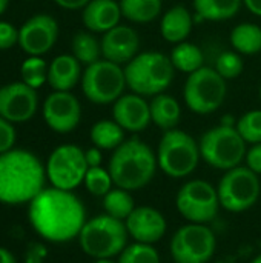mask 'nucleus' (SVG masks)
Wrapping results in <instances>:
<instances>
[{"label": "nucleus", "instance_id": "nucleus-25", "mask_svg": "<svg viewBox=\"0 0 261 263\" xmlns=\"http://www.w3.org/2000/svg\"><path fill=\"white\" fill-rule=\"evenodd\" d=\"M234 51L242 55H255L261 52V28L255 23H240L232 28L229 35Z\"/></svg>", "mask_w": 261, "mask_h": 263}, {"label": "nucleus", "instance_id": "nucleus-6", "mask_svg": "<svg viewBox=\"0 0 261 263\" xmlns=\"http://www.w3.org/2000/svg\"><path fill=\"white\" fill-rule=\"evenodd\" d=\"M155 154L158 168L172 179H183L192 174L202 159L198 142L178 128L163 133Z\"/></svg>", "mask_w": 261, "mask_h": 263}, {"label": "nucleus", "instance_id": "nucleus-15", "mask_svg": "<svg viewBox=\"0 0 261 263\" xmlns=\"http://www.w3.org/2000/svg\"><path fill=\"white\" fill-rule=\"evenodd\" d=\"M58 37V23L49 14L28 18L18 29V45L28 55L42 57L52 49Z\"/></svg>", "mask_w": 261, "mask_h": 263}, {"label": "nucleus", "instance_id": "nucleus-40", "mask_svg": "<svg viewBox=\"0 0 261 263\" xmlns=\"http://www.w3.org/2000/svg\"><path fill=\"white\" fill-rule=\"evenodd\" d=\"M85 159H86V163H88L89 168L102 166V160H103L102 149L97 148V146H92V148L86 149V151H85Z\"/></svg>", "mask_w": 261, "mask_h": 263}, {"label": "nucleus", "instance_id": "nucleus-16", "mask_svg": "<svg viewBox=\"0 0 261 263\" xmlns=\"http://www.w3.org/2000/svg\"><path fill=\"white\" fill-rule=\"evenodd\" d=\"M38 106L37 89L25 82L0 86V116L11 123H23L34 117Z\"/></svg>", "mask_w": 261, "mask_h": 263}, {"label": "nucleus", "instance_id": "nucleus-44", "mask_svg": "<svg viewBox=\"0 0 261 263\" xmlns=\"http://www.w3.org/2000/svg\"><path fill=\"white\" fill-rule=\"evenodd\" d=\"M8 5H9V0H0V15L6 11Z\"/></svg>", "mask_w": 261, "mask_h": 263}, {"label": "nucleus", "instance_id": "nucleus-2", "mask_svg": "<svg viewBox=\"0 0 261 263\" xmlns=\"http://www.w3.org/2000/svg\"><path fill=\"white\" fill-rule=\"evenodd\" d=\"M46 168L40 159L26 149H11L0 154V203H31L43 190Z\"/></svg>", "mask_w": 261, "mask_h": 263}, {"label": "nucleus", "instance_id": "nucleus-32", "mask_svg": "<svg viewBox=\"0 0 261 263\" xmlns=\"http://www.w3.org/2000/svg\"><path fill=\"white\" fill-rule=\"evenodd\" d=\"M235 128L246 143H261V109H251L245 112L237 120Z\"/></svg>", "mask_w": 261, "mask_h": 263}, {"label": "nucleus", "instance_id": "nucleus-20", "mask_svg": "<svg viewBox=\"0 0 261 263\" xmlns=\"http://www.w3.org/2000/svg\"><path fill=\"white\" fill-rule=\"evenodd\" d=\"M122 17L118 0H91L82 9L83 25L94 34H105L115 28Z\"/></svg>", "mask_w": 261, "mask_h": 263}, {"label": "nucleus", "instance_id": "nucleus-39", "mask_svg": "<svg viewBox=\"0 0 261 263\" xmlns=\"http://www.w3.org/2000/svg\"><path fill=\"white\" fill-rule=\"evenodd\" d=\"M245 160L249 170H252L255 174L261 176V143H255L248 149Z\"/></svg>", "mask_w": 261, "mask_h": 263}, {"label": "nucleus", "instance_id": "nucleus-1", "mask_svg": "<svg viewBox=\"0 0 261 263\" xmlns=\"http://www.w3.org/2000/svg\"><path fill=\"white\" fill-rule=\"evenodd\" d=\"M28 217L31 227L43 240L65 243L78 237L86 223V210L72 191L51 186L32 199Z\"/></svg>", "mask_w": 261, "mask_h": 263}, {"label": "nucleus", "instance_id": "nucleus-11", "mask_svg": "<svg viewBox=\"0 0 261 263\" xmlns=\"http://www.w3.org/2000/svg\"><path fill=\"white\" fill-rule=\"evenodd\" d=\"M175 206L183 219L189 223H203L212 222L220 205L218 191L209 182L195 179L186 182L175 196Z\"/></svg>", "mask_w": 261, "mask_h": 263}, {"label": "nucleus", "instance_id": "nucleus-45", "mask_svg": "<svg viewBox=\"0 0 261 263\" xmlns=\"http://www.w3.org/2000/svg\"><path fill=\"white\" fill-rule=\"evenodd\" d=\"M92 263H118V262H114L112 259H95Z\"/></svg>", "mask_w": 261, "mask_h": 263}, {"label": "nucleus", "instance_id": "nucleus-27", "mask_svg": "<svg viewBox=\"0 0 261 263\" xmlns=\"http://www.w3.org/2000/svg\"><path fill=\"white\" fill-rule=\"evenodd\" d=\"M169 59L175 68V71L192 74L205 66V55L203 51L191 42H182L174 46V49L169 54Z\"/></svg>", "mask_w": 261, "mask_h": 263}, {"label": "nucleus", "instance_id": "nucleus-13", "mask_svg": "<svg viewBox=\"0 0 261 263\" xmlns=\"http://www.w3.org/2000/svg\"><path fill=\"white\" fill-rule=\"evenodd\" d=\"M45 168L46 179L54 188L72 191L83 183L89 166L85 159V151L77 145L66 143L51 153Z\"/></svg>", "mask_w": 261, "mask_h": 263}, {"label": "nucleus", "instance_id": "nucleus-35", "mask_svg": "<svg viewBox=\"0 0 261 263\" xmlns=\"http://www.w3.org/2000/svg\"><path fill=\"white\" fill-rule=\"evenodd\" d=\"M243 69H245V62L242 59V54H238L237 51H225L215 60V71L225 80H232L240 77Z\"/></svg>", "mask_w": 261, "mask_h": 263}, {"label": "nucleus", "instance_id": "nucleus-4", "mask_svg": "<svg viewBox=\"0 0 261 263\" xmlns=\"http://www.w3.org/2000/svg\"><path fill=\"white\" fill-rule=\"evenodd\" d=\"M123 68L131 92L143 97H154L165 92L171 86L175 72L169 55L158 51L138 52Z\"/></svg>", "mask_w": 261, "mask_h": 263}, {"label": "nucleus", "instance_id": "nucleus-31", "mask_svg": "<svg viewBox=\"0 0 261 263\" xmlns=\"http://www.w3.org/2000/svg\"><path fill=\"white\" fill-rule=\"evenodd\" d=\"M48 68L49 66L42 57L29 55L20 66L22 82L34 89H38L45 85V82H48Z\"/></svg>", "mask_w": 261, "mask_h": 263}, {"label": "nucleus", "instance_id": "nucleus-28", "mask_svg": "<svg viewBox=\"0 0 261 263\" xmlns=\"http://www.w3.org/2000/svg\"><path fill=\"white\" fill-rule=\"evenodd\" d=\"M122 15L132 23L154 22L163 8V0H118Z\"/></svg>", "mask_w": 261, "mask_h": 263}, {"label": "nucleus", "instance_id": "nucleus-48", "mask_svg": "<svg viewBox=\"0 0 261 263\" xmlns=\"http://www.w3.org/2000/svg\"><path fill=\"white\" fill-rule=\"evenodd\" d=\"M26 2H28V0H26Z\"/></svg>", "mask_w": 261, "mask_h": 263}, {"label": "nucleus", "instance_id": "nucleus-30", "mask_svg": "<svg viewBox=\"0 0 261 263\" xmlns=\"http://www.w3.org/2000/svg\"><path fill=\"white\" fill-rule=\"evenodd\" d=\"M103 210L105 214L125 222L135 210V202L134 197L131 196V191H126L118 186L112 188L103 197Z\"/></svg>", "mask_w": 261, "mask_h": 263}, {"label": "nucleus", "instance_id": "nucleus-26", "mask_svg": "<svg viewBox=\"0 0 261 263\" xmlns=\"http://www.w3.org/2000/svg\"><path fill=\"white\" fill-rule=\"evenodd\" d=\"M125 133L126 131L114 119L98 120L91 128V142L102 151H114L126 140Z\"/></svg>", "mask_w": 261, "mask_h": 263}, {"label": "nucleus", "instance_id": "nucleus-37", "mask_svg": "<svg viewBox=\"0 0 261 263\" xmlns=\"http://www.w3.org/2000/svg\"><path fill=\"white\" fill-rule=\"evenodd\" d=\"M18 43V29L9 22H0V51H6Z\"/></svg>", "mask_w": 261, "mask_h": 263}, {"label": "nucleus", "instance_id": "nucleus-41", "mask_svg": "<svg viewBox=\"0 0 261 263\" xmlns=\"http://www.w3.org/2000/svg\"><path fill=\"white\" fill-rule=\"evenodd\" d=\"M89 2H91V0H54V3H57L60 8L69 9V11L83 9Z\"/></svg>", "mask_w": 261, "mask_h": 263}, {"label": "nucleus", "instance_id": "nucleus-10", "mask_svg": "<svg viewBox=\"0 0 261 263\" xmlns=\"http://www.w3.org/2000/svg\"><path fill=\"white\" fill-rule=\"evenodd\" d=\"M220 205L229 213H243L252 208L261 194L258 174L248 166H235L225 173L218 186Z\"/></svg>", "mask_w": 261, "mask_h": 263}, {"label": "nucleus", "instance_id": "nucleus-36", "mask_svg": "<svg viewBox=\"0 0 261 263\" xmlns=\"http://www.w3.org/2000/svg\"><path fill=\"white\" fill-rule=\"evenodd\" d=\"M15 143V128L14 125L0 116V154L8 153Z\"/></svg>", "mask_w": 261, "mask_h": 263}, {"label": "nucleus", "instance_id": "nucleus-3", "mask_svg": "<svg viewBox=\"0 0 261 263\" xmlns=\"http://www.w3.org/2000/svg\"><path fill=\"white\" fill-rule=\"evenodd\" d=\"M157 168V154L137 137L125 140L114 149L108 165L114 185L126 191L145 188L154 179Z\"/></svg>", "mask_w": 261, "mask_h": 263}, {"label": "nucleus", "instance_id": "nucleus-17", "mask_svg": "<svg viewBox=\"0 0 261 263\" xmlns=\"http://www.w3.org/2000/svg\"><path fill=\"white\" fill-rule=\"evenodd\" d=\"M102 57L125 66L140 52V37L132 26L117 25L100 39Z\"/></svg>", "mask_w": 261, "mask_h": 263}, {"label": "nucleus", "instance_id": "nucleus-19", "mask_svg": "<svg viewBox=\"0 0 261 263\" xmlns=\"http://www.w3.org/2000/svg\"><path fill=\"white\" fill-rule=\"evenodd\" d=\"M112 119L128 133H142L152 123L149 102L135 92L123 94L112 105Z\"/></svg>", "mask_w": 261, "mask_h": 263}, {"label": "nucleus", "instance_id": "nucleus-7", "mask_svg": "<svg viewBox=\"0 0 261 263\" xmlns=\"http://www.w3.org/2000/svg\"><path fill=\"white\" fill-rule=\"evenodd\" d=\"M246 142L235 126L218 125L206 133L198 140L202 159L212 168L229 171L240 166L246 157Z\"/></svg>", "mask_w": 261, "mask_h": 263}, {"label": "nucleus", "instance_id": "nucleus-42", "mask_svg": "<svg viewBox=\"0 0 261 263\" xmlns=\"http://www.w3.org/2000/svg\"><path fill=\"white\" fill-rule=\"evenodd\" d=\"M243 5L251 14L261 17V0H243Z\"/></svg>", "mask_w": 261, "mask_h": 263}, {"label": "nucleus", "instance_id": "nucleus-22", "mask_svg": "<svg viewBox=\"0 0 261 263\" xmlns=\"http://www.w3.org/2000/svg\"><path fill=\"white\" fill-rule=\"evenodd\" d=\"M194 26V17L189 9L183 5H175L169 8L160 23L162 37L169 43H182L188 39Z\"/></svg>", "mask_w": 261, "mask_h": 263}, {"label": "nucleus", "instance_id": "nucleus-34", "mask_svg": "<svg viewBox=\"0 0 261 263\" xmlns=\"http://www.w3.org/2000/svg\"><path fill=\"white\" fill-rule=\"evenodd\" d=\"M118 263H160V254L154 245L135 242L120 253Z\"/></svg>", "mask_w": 261, "mask_h": 263}, {"label": "nucleus", "instance_id": "nucleus-33", "mask_svg": "<svg viewBox=\"0 0 261 263\" xmlns=\"http://www.w3.org/2000/svg\"><path fill=\"white\" fill-rule=\"evenodd\" d=\"M83 183L86 190L92 196H97V197H105L112 190V185H114L109 171L102 166L88 168Z\"/></svg>", "mask_w": 261, "mask_h": 263}, {"label": "nucleus", "instance_id": "nucleus-14", "mask_svg": "<svg viewBox=\"0 0 261 263\" xmlns=\"http://www.w3.org/2000/svg\"><path fill=\"white\" fill-rule=\"evenodd\" d=\"M46 125L58 134L74 131L82 119V105L71 91H54L43 103Z\"/></svg>", "mask_w": 261, "mask_h": 263}, {"label": "nucleus", "instance_id": "nucleus-29", "mask_svg": "<svg viewBox=\"0 0 261 263\" xmlns=\"http://www.w3.org/2000/svg\"><path fill=\"white\" fill-rule=\"evenodd\" d=\"M72 55L85 66L102 59V43L91 31H80L72 37Z\"/></svg>", "mask_w": 261, "mask_h": 263}, {"label": "nucleus", "instance_id": "nucleus-12", "mask_svg": "<svg viewBox=\"0 0 261 263\" xmlns=\"http://www.w3.org/2000/svg\"><path fill=\"white\" fill-rule=\"evenodd\" d=\"M217 239L203 223L180 227L171 239V257L175 263H208L215 254Z\"/></svg>", "mask_w": 261, "mask_h": 263}, {"label": "nucleus", "instance_id": "nucleus-21", "mask_svg": "<svg viewBox=\"0 0 261 263\" xmlns=\"http://www.w3.org/2000/svg\"><path fill=\"white\" fill-rule=\"evenodd\" d=\"M82 76V63L72 54L57 55L48 68V83L54 91H71Z\"/></svg>", "mask_w": 261, "mask_h": 263}, {"label": "nucleus", "instance_id": "nucleus-18", "mask_svg": "<svg viewBox=\"0 0 261 263\" xmlns=\"http://www.w3.org/2000/svg\"><path fill=\"white\" fill-rule=\"evenodd\" d=\"M128 234L140 243L154 245L166 233L168 223L165 216L152 206H135L131 216L125 220Z\"/></svg>", "mask_w": 261, "mask_h": 263}, {"label": "nucleus", "instance_id": "nucleus-8", "mask_svg": "<svg viewBox=\"0 0 261 263\" xmlns=\"http://www.w3.org/2000/svg\"><path fill=\"white\" fill-rule=\"evenodd\" d=\"M228 80H225L215 68L203 66L188 76L183 86V99L186 106L200 116L212 114L222 108L228 94Z\"/></svg>", "mask_w": 261, "mask_h": 263}, {"label": "nucleus", "instance_id": "nucleus-23", "mask_svg": "<svg viewBox=\"0 0 261 263\" xmlns=\"http://www.w3.org/2000/svg\"><path fill=\"white\" fill-rule=\"evenodd\" d=\"M151 122L163 131L177 128L182 119V106L178 100L166 92L154 96L149 102Z\"/></svg>", "mask_w": 261, "mask_h": 263}, {"label": "nucleus", "instance_id": "nucleus-24", "mask_svg": "<svg viewBox=\"0 0 261 263\" xmlns=\"http://www.w3.org/2000/svg\"><path fill=\"white\" fill-rule=\"evenodd\" d=\"M192 5L198 20L223 22L238 14L243 0H192Z\"/></svg>", "mask_w": 261, "mask_h": 263}, {"label": "nucleus", "instance_id": "nucleus-43", "mask_svg": "<svg viewBox=\"0 0 261 263\" xmlns=\"http://www.w3.org/2000/svg\"><path fill=\"white\" fill-rule=\"evenodd\" d=\"M0 263H17V260L9 250L0 247Z\"/></svg>", "mask_w": 261, "mask_h": 263}, {"label": "nucleus", "instance_id": "nucleus-38", "mask_svg": "<svg viewBox=\"0 0 261 263\" xmlns=\"http://www.w3.org/2000/svg\"><path fill=\"white\" fill-rule=\"evenodd\" d=\"M48 257V248L42 242H31L25 251V263H43Z\"/></svg>", "mask_w": 261, "mask_h": 263}, {"label": "nucleus", "instance_id": "nucleus-5", "mask_svg": "<svg viewBox=\"0 0 261 263\" xmlns=\"http://www.w3.org/2000/svg\"><path fill=\"white\" fill-rule=\"evenodd\" d=\"M128 237L129 234L123 220L100 214L86 220L77 239L82 251L95 260L120 256L128 247Z\"/></svg>", "mask_w": 261, "mask_h": 263}, {"label": "nucleus", "instance_id": "nucleus-47", "mask_svg": "<svg viewBox=\"0 0 261 263\" xmlns=\"http://www.w3.org/2000/svg\"><path fill=\"white\" fill-rule=\"evenodd\" d=\"M258 96H260V99H261V85H260V89H258Z\"/></svg>", "mask_w": 261, "mask_h": 263}, {"label": "nucleus", "instance_id": "nucleus-46", "mask_svg": "<svg viewBox=\"0 0 261 263\" xmlns=\"http://www.w3.org/2000/svg\"><path fill=\"white\" fill-rule=\"evenodd\" d=\"M251 263H261V254L260 256H257V257H255V259H254Z\"/></svg>", "mask_w": 261, "mask_h": 263}, {"label": "nucleus", "instance_id": "nucleus-9", "mask_svg": "<svg viewBox=\"0 0 261 263\" xmlns=\"http://www.w3.org/2000/svg\"><path fill=\"white\" fill-rule=\"evenodd\" d=\"M126 88L125 68L106 59H100L83 71L82 91L95 105H114Z\"/></svg>", "mask_w": 261, "mask_h": 263}]
</instances>
